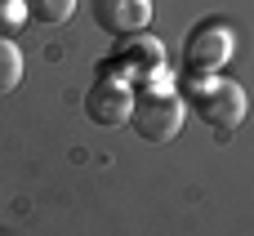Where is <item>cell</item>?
<instances>
[{
	"label": "cell",
	"instance_id": "5b68a950",
	"mask_svg": "<svg viewBox=\"0 0 254 236\" xmlns=\"http://www.w3.org/2000/svg\"><path fill=\"white\" fill-rule=\"evenodd\" d=\"M129 112H134V89H129V80H121V76H98L94 85H89V94H85V116L94 120V125H125L129 120Z\"/></svg>",
	"mask_w": 254,
	"mask_h": 236
},
{
	"label": "cell",
	"instance_id": "3957f363",
	"mask_svg": "<svg viewBox=\"0 0 254 236\" xmlns=\"http://www.w3.org/2000/svg\"><path fill=\"white\" fill-rule=\"evenodd\" d=\"M103 76H121V80H156L161 71H165V49H161V40H152V36H125L121 45H116V54L98 67Z\"/></svg>",
	"mask_w": 254,
	"mask_h": 236
},
{
	"label": "cell",
	"instance_id": "6da1fadb",
	"mask_svg": "<svg viewBox=\"0 0 254 236\" xmlns=\"http://www.w3.org/2000/svg\"><path fill=\"white\" fill-rule=\"evenodd\" d=\"M188 103H192L196 116H201L205 125H214V129L241 125V120H246V107H250V103H246V89H241L237 80H228V76H196Z\"/></svg>",
	"mask_w": 254,
	"mask_h": 236
},
{
	"label": "cell",
	"instance_id": "277c9868",
	"mask_svg": "<svg viewBox=\"0 0 254 236\" xmlns=\"http://www.w3.org/2000/svg\"><path fill=\"white\" fill-rule=\"evenodd\" d=\"M232 58V27L219 22V18H205L192 27L188 36V49H183V62L192 76H219V67Z\"/></svg>",
	"mask_w": 254,
	"mask_h": 236
},
{
	"label": "cell",
	"instance_id": "7a4b0ae2",
	"mask_svg": "<svg viewBox=\"0 0 254 236\" xmlns=\"http://www.w3.org/2000/svg\"><path fill=\"white\" fill-rule=\"evenodd\" d=\"M183 116H188L183 98H174V94L161 89V94L134 98L129 125H134V134H138L143 143H174V138L183 134Z\"/></svg>",
	"mask_w": 254,
	"mask_h": 236
},
{
	"label": "cell",
	"instance_id": "ba28073f",
	"mask_svg": "<svg viewBox=\"0 0 254 236\" xmlns=\"http://www.w3.org/2000/svg\"><path fill=\"white\" fill-rule=\"evenodd\" d=\"M27 4V13L31 18H40V22H67L71 13H76V0H22Z\"/></svg>",
	"mask_w": 254,
	"mask_h": 236
},
{
	"label": "cell",
	"instance_id": "52a82bcc",
	"mask_svg": "<svg viewBox=\"0 0 254 236\" xmlns=\"http://www.w3.org/2000/svg\"><path fill=\"white\" fill-rule=\"evenodd\" d=\"M18 80H22V54L9 36H0V94L18 89Z\"/></svg>",
	"mask_w": 254,
	"mask_h": 236
},
{
	"label": "cell",
	"instance_id": "8992f818",
	"mask_svg": "<svg viewBox=\"0 0 254 236\" xmlns=\"http://www.w3.org/2000/svg\"><path fill=\"white\" fill-rule=\"evenodd\" d=\"M89 9L107 36H134L152 22V0H89Z\"/></svg>",
	"mask_w": 254,
	"mask_h": 236
},
{
	"label": "cell",
	"instance_id": "9c48e42d",
	"mask_svg": "<svg viewBox=\"0 0 254 236\" xmlns=\"http://www.w3.org/2000/svg\"><path fill=\"white\" fill-rule=\"evenodd\" d=\"M22 13H27V4H22V0H0V36H4L9 27H18V22H22Z\"/></svg>",
	"mask_w": 254,
	"mask_h": 236
}]
</instances>
